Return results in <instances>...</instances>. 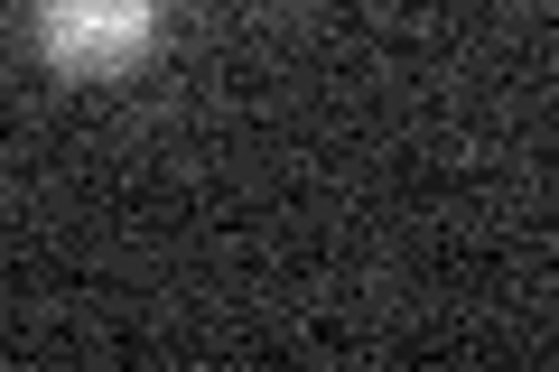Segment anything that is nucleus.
<instances>
[{
  "label": "nucleus",
  "mask_w": 559,
  "mask_h": 372,
  "mask_svg": "<svg viewBox=\"0 0 559 372\" xmlns=\"http://www.w3.org/2000/svg\"><path fill=\"white\" fill-rule=\"evenodd\" d=\"M159 38V0H38V57L66 84H121Z\"/></svg>",
  "instance_id": "nucleus-1"
}]
</instances>
